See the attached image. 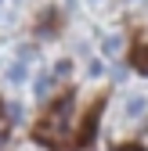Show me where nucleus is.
Here are the masks:
<instances>
[{
  "label": "nucleus",
  "instance_id": "20e7f679",
  "mask_svg": "<svg viewBox=\"0 0 148 151\" xmlns=\"http://www.w3.org/2000/svg\"><path fill=\"white\" fill-rule=\"evenodd\" d=\"M47 90H51V76H40V79H36V93H40V97H44Z\"/></svg>",
  "mask_w": 148,
  "mask_h": 151
},
{
  "label": "nucleus",
  "instance_id": "7ed1b4c3",
  "mask_svg": "<svg viewBox=\"0 0 148 151\" xmlns=\"http://www.w3.org/2000/svg\"><path fill=\"white\" fill-rule=\"evenodd\" d=\"M25 76H29V72H25V61H18V65L7 68V79H11V83H25Z\"/></svg>",
  "mask_w": 148,
  "mask_h": 151
},
{
  "label": "nucleus",
  "instance_id": "f257e3e1",
  "mask_svg": "<svg viewBox=\"0 0 148 151\" xmlns=\"http://www.w3.org/2000/svg\"><path fill=\"white\" fill-rule=\"evenodd\" d=\"M144 97H130V101H126V119H137V115H144Z\"/></svg>",
  "mask_w": 148,
  "mask_h": 151
},
{
  "label": "nucleus",
  "instance_id": "0eeeda50",
  "mask_svg": "<svg viewBox=\"0 0 148 151\" xmlns=\"http://www.w3.org/2000/svg\"><path fill=\"white\" fill-rule=\"evenodd\" d=\"M0 4H4V0H0Z\"/></svg>",
  "mask_w": 148,
  "mask_h": 151
},
{
  "label": "nucleus",
  "instance_id": "39448f33",
  "mask_svg": "<svg viewBox=\"0 0 148 151\" xmlns=\"http://www.w3.org/2000/svg\"><path fill=\"white\" fill-rule=\"evenodd\" d=\"M119 50V36H108V40H105V54H116Z\"/></svg>",
  "mask_w": 148,
  "mask_h": 151
},
{
  "label": "nucleus",
  "instance_id": "f03ea898",
  "mask_svg": "<svg viewBox=\"0 0 148 151\" xmlns=\"http://www.w3.org/2000/svg\"><path fill=\"white\" fill-rule=\"evenodd\" d=\"M130 61L137 65V72H144V76H148V47H137V50H134V58H130Z\"/></svg>",
  "mask_w": 148,
  "mask_h": 151
},
{
  "label": "nucleus",
  "instance_id": "423d86ee",
  "mask_svg": "<svg viewBox=\"0 0 148 151\" xmlns=\"http://www.w3.org/2000/svg\"><path fill=\"white\" fill-rule=\"evenodd\" d=\"M69 68H72L69 61H58V65H54V76H69Z\"/></svg>",
  "mask_w": 148,
  "mask_h": 151
}]
</instances>
